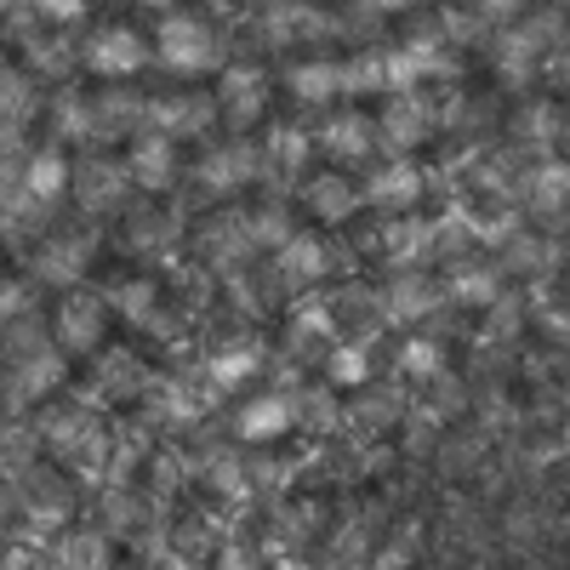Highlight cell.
<instances>
[{"label":"cell","mask_w":570,"mask_h":570,"mask_svg":"<svg viewBox=\"0 0 570 570\" xmlns=\"http://www.w3.org/2000/svg\"><path fill=\"white\" fill-rule=\"evenodd\" d=\"M149 58H155V46L142 40L137 29H126V23L91 29L86 46H80V63H86L91 75H104V80H131V75L149 69Z\"/></svg>","instance_id":"1"},{"label":"cell","mask_w":570,"mask_h":570,"mask_svg":"<svg viewBox=\"0 0 570 570\" xmlns=\"http://www.w3.org/2000/svg\"><path fill=\"white\" fill-rule=\"evenodd\" d=\"M155 58H160V69H171V75H200V69H212V58H217V40H212V29H206L200 18L166 12L160 40H155Z\"/></svg>","instance_id":"2"},{"label":"cell","mask_w":570,"mask_h":570,"mask_svg":"<svg viewBox=\"0 0 570 570\" xmlns=\"http://www.w3.org/2000/svg\"><path fill=\"white\" fill-rule=\"evenodd\" d=\"M91 246H98V234L91 228H63V234H46V240L35 246V279L40 285H58V292H69V285L86 274V263H91Z\"/></svg>","instance_id":"3"},{"label":"cell","mask_w":570,"mask_h":570,"mask_svg":"<svg viewBox=\"0 0 570 570\" xmlns=\"http://www.w3.org/2000/svg\"><path fill=\"white\" fill-rule=\"evenodd\" d=\"M217 104H206L200 91H166V98H142V131H160L171 142L183 137H206Z\"/></svg>","instance_id":"4"},{"label":"cell","mask_w":570,"mask_h":570,"mask_svg":"<svg viewBox=\"0 0 570 570\" xmlns=\"http://www.w3.org/2000/svg\"><path fill=\"white\" fill-rule=\"evenodd\" d=\"M434 126H440V109H434V98L428 91H400V98H389V109H383V126H376V142L383 149H416V142H428L434 137Z\"/></svg>","instance_id":"5"},{"label":"cell","mask_w":570,"mask_h":570,"mask_svg":"<svg viewBox=\"0 0 570 570\" xmlns=\"http://www.w3.org/2000/svg\"><path fill=\"white\" fill-rule=\"evenodd\" d=\"M200 188L206 195H234V188H246L252 177H268V155L252 149V142H217V149L200 155Z\"/></svg>","instance_id":"6"},{"label":"cell","mask_w":570,"mask_h":570,"mask_svg":"<svg viewBox=\"0 0 570 570\" xmlns=\"http://www.w3.org/2000/svg\"><path fill=\"white\" fill-rule=\"evenodd\" d=\"M104 325H109V303L75 292V297H63L58 314H52V343H58L63 354H91V348L104 343Z\"/></svg>","instance_id":"7"},{"label":"cell","mask_w":570,"mask_h":570,"mask_svg":"<svg viewBox=\"0 0 570 570\" xmlns=\"http://www.w3.org/2000/svg\"><path fill=\"white\" fill-rule=\"evenodd\" d=\"M422 171L411 160H383V166H371V177L360 183V200L376 206V212H394V217H411L416 200H422Z\"/></svg>","instance_id":"8"},{"label":"cell","mask_w":570,"mask_h":570,"mask_svg":"<svg viewBox=\"0 0 570 570\" xmlns=\"http://www.w3.org/2000/svg\"><path fill=\"white\" fill-rule=\"evenodd\" d=\"M63 371H69V354H63L58 343H40V348L7 360V394L23 400V405H29V400H46V394L63 383Z\"/></svg>","instance_id":"9"},{"label":"cell","mask_w":570,"mask_h":570,"mask_svg":"<svg viewBox=\"0 0 570 570\" xmlns=\"http://www.w3.org/2000/svg\"><path fill=\"white\" fill-rule=\"evenodd\" d=\"M126 188H131L126 160H120V166H115V160H86V166H75V200H80L86 217L120 212V206H126Z\"/></svg>","instance_id":"10"},{"label":"cell","mask_w":570,"mask_h":570,"mask_svg":"<svg viewBox=\"0 0 570 570\" xmlns=\"http://www.w3.org/2000/svg\"><path fill=\"white\" fill-rule=\"evenodd\" d=\"M234 428H240V440H252V445H274V440H285L297 428V400L279 394V389L252 394L240 405V416H234Z\"/></svg>","instance_id":"11"},{"label":"cell","mask_w":570,"mask_h":570,"mask_svg":"<svg viewBox=\"0 0 570 570\" xmlns=\"http://www.w3.org/2000/svg\"><path fill=\"white\" fill-rule=\"evenodd\" d=\"M18 183H23V195H29V200L58 206L69 188H75V166H69V155L58 149V142H46V149H35V155L18 166Z\"/></svg>","instance_id":"12"},{"label":"cell","mask_w":570,"mask_h":570,"mask_svg":"<svg viewBox=\"0 0 570 570\" xmlns=\"http://www.w3.org/2000/svg\"><path fill=\"white\" fill-rule=\"evenodd\" d=\"M217 115L228 120V126H252V120H263V104H268V86H263V75L257 69H246V63H234V69H223V80H217Z\"/></svg>","instance_id":"13"},{"label":"cell","mask_w":570,"mask_h":570,"mask_svg":"<svg viewBox=\"0 0 570 570\" xmlns=\"http://www.w3.org/2000/svg\"><path fill=\"white\" fill-rule=\"evenodd\" d=\"M440 297H445V285H434L422 268H405V274L389 279V292H383V320H394V325L428 320L440 308Z\"/></svg>","instance_id":"14"},{"label":"cell","mask_w":570,"mask_h":570,"mask_svg":"<svg viewBox=\"0 0 570 570\" xmlns=\"http://www.w3.org/2000/svg\"><path fill=\"white\" fill-rule=\"evenodd\" d=\"M126 171H131V188L160 195V188H171V177H177V142L160 137V131H137L131 155H126Z\"/></svg>","instance_id":"15"},{"label":"cell","mask_w":570,"mask_h":570,"mask_svg":"<svg viewBox=\"0 0 570 570\" xmlns=\"http://www.w3.org/2000/svg\"><path fill=\"white\" fill-rule=\"evenodd\" d=\"M331 274V246L320 240V234H292L279 252H274V279L279 285H314V279H325Z\"/></svg>","instance_id":"16"},{"label":"cell","mask_w":570,"mask_h":570,"mask_svg":"<svg viewBox=\"0 0 570 570\" xmlns=\"http://www.w3.org/2000/svg\"><path fill=\"white\" fill-rule=\"evenodd\" d=\"M303 206L320 223H348L360 212V188L343 171H314V177H303Z\"/></svg>","instance_id":"17"},{"label":"cell","mask_w":570,"mask_h":570,"mask_svg":"<svg viewBox=\"0 0 570 570\" xmlns=\"http://www.w3.org/2000/svg\"><path fill=\"white\" fill-rule=\"evenodd\" d=\"M320 149L337 160V166H360V160H371V149H376V126L365 120V115H337V120H325L320 126Z\"/></svg>","instance_id":"18"},{"label":"cell","mask_w":570,"mask_h":570,"mask_svg":"<svg viewBox=\"0 0 570 570\" xmlns=\"http://www.w3.org/2000/svg\"><path fill=\"white\" fill-rule=\"evenodd\" d=\"M445 297L462 303V308H491L502 297V274L491 263H473V257H456L451 274H445Z\"/></svg>","instance_id":"19"},{"label":"cell","mask_w":570,"mask_h":570,"mask_svg":"<svg viewBox=\"0 0 570 570\" xmlns=\"http://www.w3.org/2000/svg\"><path fill=\"white\" fill-rule=\"evenodd\" d=\"M109 303H115L120 320H131V325H142V331H171V320H166V308H160V285H155V279H120L115 292H109Z\"/></svg>","instance_id":"20"},{"label":"cell","mask_w":570,"mask_h":570,"mask_svg":"<svg viewBox=\"0 0 570 570\" xmlns=\"http://www.w3.org/2000/svg\"><path fill=\"white\" fill-rule=\"evenodd\" d=\"M537 58H542V35L531 23H508L497 35V75L502 80H531L537 75Z\"/></svg>","instance_id":"21"},{"label":"cell","mask_w":570,"mask_h":570,"mask_svg":"<svg viewBox=\"0 0 570 570\" xmlns=\"http://www.w3.org/2000/svg\"><path fill=\"white\" fill-rule=\"evenodd\" d=\"M257 365H263L257 343H228V348L206 354V389L212 394H234L240 383H252V376H257Z\"/></svg>","instance_id":"22"},{"label":"cell","mask_w":570,"mask_h":570,"mask_svg":"<svg viewBox=\"0 0 570 570\" xmlns=\"http://www.w3.org/2000/svg\"><path fill=\"white\" fill-rule=\"evenodd\" d=\"M58 570H109L115 553H109V531H63L58 548H52Z\"/></svg>","instance_id":"23"},{"label":"cell","mask_w":570,"mask_h":570,"mask_svg":"<svg viewBox=\"0 0 570 570\" xmlns=\"http://www.w3.org/2000/svg\"><path fill=\"white\" fill-rule=\"evenodd\" d=\"M285 86H292V98L297 104H331L343 91V63H325V58H308V63H297L292 75H285Z\"/></svg>","instance_id":"24"},{"label":"cell","mask_w":570,"mask_h":570,"mask_svg":"<svg viewBox=\"0 0 570 570\" xmlns=\"http://www.w3.org/2000/svg\"><path fill=\"white\" fill-rule=\"evenodd\" d=\"M308 149H314V137H308V131H297L292 120H274V126H268V137H263L268 166L292 171V177H297V166H308Z\"/></svg>","instance_id":"25"},{"label":"cell","mask_w":570,"mask_h":570,"mask_svg":"<svg viewBox=\"0 0 570 570\" xmlns=\"http://www.w3.org/2000/svg\"><path fill=\"white\" fill-rule=\"evenodd\" d=\"M325 376H331V389H365L371 383V354H365V343H331V354H325Z\"/></svg>","instance_id":"26"},{"label":"cell","mask_w":570,"mask_h":570,"mask_svg":"<svg viewBox=\"0 0 570 570\" xmlns=\"http://www.w3.org/2000/svg\"><path fill=\"white\" fill-rule=\"evenodd\" d=\"M91 109H98L104 137H109V131L120 137V131L142 126V98H137V91H126V86H120V91H115V86H109V91H98V98H91Z\"/></svg>","instance_id":"27"},{"label":"cell","mask_w":570,"mask_h":570,"mask_svg":"<svg viewBox=\"0 0 570 570\" xmlns=\"http://www.w3.org/2000/svg\"><path fill=\"white\" fill-rule=\"evenodd\" d=\"M400 376H411V383H434V376H445V343L440 337H411L400 348Z\"/></svg>","instance_id":"28"},{"label":"cell","mask_w":570,"mask_h":570,"mask_svg":"<svg viewBox=\"0 0 570 570\" xmlns=\"http://www.w3.org/2000/svg\"><path fill=\"white\" fill-rule=\"evenodd\" d=\"M246 234H252V246H268V252H279L285 240H292V217H285V206H257L252 217H246Z\"/></svg>","instance_id":"29"},{"label":"cell","mask_w":570,"mask_h":570,"mask_svg":"<svg viewBox=\"0 0 570 570\" xmlns=\"http://www.w3.org/2000/svg\"><path fill=\"white\" fill-rule=\"evenodd\" d=\"M502 268H513V274H548L553 268V246L548 240H537V234H513V240H508V263Z\"/></svg>","instance_id":"30"},{"label":"cell","mask_w":570,"mask_h":570,"mask_svg":"<svg viewBox=\"0 0 570 570\" xmlns=\"http://www.w3.org/2000/svg\"><path fill=\"white\" fill-rule=\"evenodd\" d=\"M297 422H308L314 434L337 428V422H343V411H337V400H331V389H308V394H297Z\"/></svg>","instance_id":"31"},{"label":"cell","mask_w":570,"mask_h":570,"mask_svg":"<svg viewBox=\"0 0 570 570\" xmlns=\"http://www.w3.org/2000/svg\"><path fill=\"white\" fill-rule=\"evenodd\" d=\"M29 456H35V434L23 428H7V434H0V480H23V468H29Z\"/></svg>","instance_id":"32"},{"label":"cell","mask_w":570,"mask_h":570,"mask_svg":"<svg viewBox=\"0 0 570 570\" xmlns=\"http://www.w3.org/2000/svg\"><path fill=\"white\" fill-rule=\"evenodd\" d=\"M18 320H35V285L0 279V325H18Z\"/></svg>","instance_id":"33"},{"label":"cell","mask_w":570,"mask_h":570,"mask_svg":"<svg viewBox=\"0 0 570 570\" xmlns=\"http://www.w3.org/2000/svg\"><path fill=\"white\" fill-rule=\"evenodd\" d=\"M18 7L40 23H75V18H86L91 0H18Z\"/></svg>","instance_id":"34"},{"label":"cell","mask_w":570,"mask_h":570,"mask_svg":"<svg viewBox=\"0 0 570 570\" xmlns=\"http://www.w3.org/2000/svg\"><path fill=\"white\" fill-rule=\"evenodd\" d=\"M519 12H525V0H473V18H480V23H497V29L519 23Z\"/></svg>","instance_id":"35"},{"label":"cell","mask_w":570,"mask_h":570,"mask_svg":"<svg viewBox=\"0 0 570 570\" xmlns=\"http://www.w3.org/2000/svg\"><path fill=\"white\" fill-rule=\"evenodd\" d=\"M354 7H360L365 18H383V12H405L411 0H354Z\"/></svg>","instance_id":"36"},{"label":"cell","mask_w":570,"mask_h":570,"mask_svg":"<svg viewBox=\"0 0 570 570\" xmlns=\"http://www.w3.org/2000/svg\"><path fill=\"white\" fill-rule=\"evenodd\" d=\"M137 7H149V12H171L177 0H137Z\"/></svg>","instance_id":"37"},{"label":"cell","mask_w":570,"mask_h":570,"mask_svg":"<svg viewBox=\"0 0 570 570\" xmlns=\"http://www.w3.org/2000/svg\"><path fill=\"white\" fill-rule=\"evenodd\" d=\"M0 525H7V497H0Z\"/></svg>","instance_id":"38"},{"label":"cell","mask_w":570,"mask_h":570,"mask_svg":"<svg viewBox=\"0 0 570 570\" xmlns=\"http://www.w3.org/2000/svg\"><path fill=\"white\" fill-rule=\"evenodd\" d=\"M212 7H234V0H212Z\"/></svg>","instance_id":"39"},{"label":"cell","mask_w":570,"mask_h":570,"mask_svg":"<svg viewBox=\"0 0 570 570\" xmlns=\"http://www.w3.org/2000/svg\"><path fill=\"white\" fill-rule=\"evenodd\" d=\"M0 75H7V58H0Z\"/></svg>","instance_id":"40"},{"label":"cell","mask_w":570,"mask_h":570,"mask_svg":"<svg viewBox=\"0 0 570 570\" xmlns=\"http://www.w3.org/2000/svg\"><path fill=\"white\" fill-rule=\"evenodd\" d=\"M559 7H564V12H570V0H559Z\"/></svg>","instance_id":"41"}]
</instances>
